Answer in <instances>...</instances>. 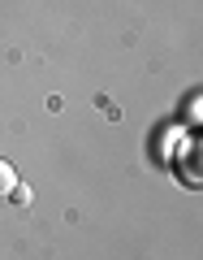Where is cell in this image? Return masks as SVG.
Returning <instances> with one entry per match:
<instances>
[{"instance_id": "1", "label": "cell", "mask_w": 203, "mask_h": 260, "mask_svg": "<svg viewBox=\"0 0 203 260\" xmlns=\"http://www.w3.org/2000/svg\"><path fill=\"white\" fill-rule=\"evenodd\" d=\"M13 191H18V169H13L9 160H0V204H5Z\"/></svg>"}]
</instances>
